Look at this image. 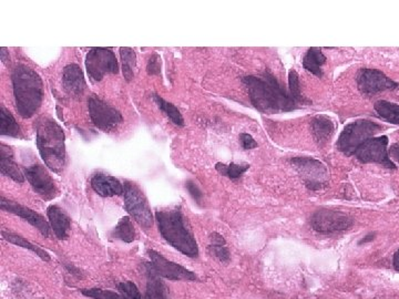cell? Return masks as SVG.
Instances as JSON below:
<instances>
[{
    "label": "cell",
    "mask_w": 399,
    "mask_h": 299,
    "mask_svg": "<svg viewBox=\"0 0 399 299\" xmlns=\"http://www.w3.org/2000/svg\"><path fill=\"white\" fill-rule=\"evenodd\" d=\"M242 83L251 104L262 114H284L302 108L291 96L289 88H285L269 70L257 76L243 77Z\"/></svg>",
    "instance_id": "cell-1"
},
{
    "label": "cell",
    "mask_w": 399,
    "mask_h": 299,
    "mask_svg": "<svg viewBox=\"0 0 399 299\" xmlns=\"http://www.w3.org/2000/svg\"><path fill=\"white\" fill-rule=\"evenodd\" d=\"M159 232L164 241L186 256L198 257V246L181 207L156 212Z\"/></svg>",
    "instance_id": "cell-2"
},
{
    "label": "cell",
    "mask_w": 399,
    "mask_h": 299,
    "mask_svg": "<svg viewBox=\"0 0 399 299\" xmlns=\"http://www.w3.org/2000/svg\"><path fill=\"white\" fill-rule=\"evenodd\" d=\"M16 110L23 119L35 116L43 104V82L31 67L19 63L11 73Z\"/></svg>",
    "instance_id": "cell-3"
},
{
    "label": "cell",
    "mask_w": 399,
    "mask_h": 299,
    "mask_svg": "<svg viewBox=\"0 0 399 299\" xmlns=\"http://www.w3.org/2000/svg\"><path fill=\"white\" fill-rule=\"evenodd\" d=\"M36 143L41 158L49 169L60 173L65 164V132L50 116L36 121Z\"/></svg>",
    "instance_id": "cell-4"
},
{
    "label": "cell",
    "mask_w": 399,
    "mask_h": 299,
    "mask_svg": "<svg viewBox=\"0 0 399 299\" xmlns=\"http://www.w3.org/2000/svg\"><path fill=\"white\" fill-rule=\"evenodd\" d=\"M383 130L381 124L371 120H356L347 124L337 140L336 146L341 153L346 156H354L369 138H374Z\"/></svg>",
    "instance_id": "cell-5"
},
{
    "label": "cell",
    "mask_w": 399,
    "mask_h": 299,
    "mask_svg": "<svg viewBox=\"0 0 399 299\" xmlns=\"http://www.w3.org/2000/svg\"><path fill=\"white\" fill-rule=\"evenodd\" d=\"M123 197H124V207L127 212L141 227L149 229L154 225V214L151 212L148 200L136 183L124 182Z\"/></svg>",
    "instance_id": "cell-6"
},
{
    "label": "cell",
    "mask_w": 399,
    "mask_h": 299,
    "mask_svg": "<svg viewBox=\"0 0 399 299\" xmlns=\"http://www.w3.org/2000/svg\"><path fill=\"white\" fill-rule=\"evenodd\" d=\"M292 165L303 180L304 184L311 191H321L327 186L329 172L326 166L316 158L297 156L291 158Z\"/></svg>",
    "instance_id": "cell-7"
},
{
    "label": "cell",
    "mask_w": 399,
    "mask_h": 299,
    "mask_svg": "<svg viewBox=\"0 0 399 299\" xmlns=\"http://www.w3.org/2000/svg\"><path fill=\"white\" fill-rule=\"evenodd\" d=\"M85 68L91 80L98 82L109 73L117 75L119 72V63L116 55L111 49L99 47L90 49L87 53Z\"/></svg>",
    "instance_id": "cell-8"
},
{
    "label": "cell",
    "mask_w": 399,
    "mask_h": 299,
    "mask_svg": "<svg viewBox=\"0 0 399 299\" xmlns=\"http://www.w3.org/2000/svg\"><path fill=\"white\" fill-rule=\"evenodd\" d=\"M311 225L312 229L321 234H334L351 229L354 219L344 212L321 209L312 215Z\"/></svg>",
    "instance_id": "cell-9"
},
{
    "label": "cell",
    "mask_w": 399,
    "mask_h": 299,
    "mask_svg": "<svg viewBox=\"0 0 399 299\" xmlns=\"http://www.w3.org/2000/svg\"><path fill=\"white\" fill-rule=\"evenodd\" d=\"M147 254H148L150 261H144V264L148 265L161 278L174 281V282H178V281L196 282V281H198V277L193 272L188 271L181 265L176 264L174 261H169L158 251H154V249H148Z\"/></svg>",
    "instance_id": "cell-10"
},
{
    "label": "cell",
    "mask_w": 399,
    "mask_h": 299,
    "mask_svg": "<svg viewBox=\"0 0 399 299\" xmlns=\"http://www.w3.org/2000/svg\"><path fill=\"white\" fill-rule=\"evenodd\" d=\"M88 110L92 124L105 132H110L122 124L123 116L120 111L96 94L89 97Z\"/></svg>",
    "instance_id": "cell-11"
},
{
    "label": "cell",
    "mask_w": 399,
    "mask_h": 299,
    "mask_svg": "<svg viewBox=\"0 0 399 299\" xmlns=\"http://www.w3.org/2000/svg\"><path fill=\"white\" fill-rule=\"evenodd\" d=\"M388 136L369 138L355 152V158L362 163H376L385 166L387 169L396 170L397 166L389 158Z\"/></svg>",
    "instance_id": "cell-12"
},
{
    "label": "cell",
    "mask_w": 399,
    "mask_h": 299,
    "mask_svg": "<svg viewBox=\"0 0 399 299\" xmlns=\"http://www.w3.org/2000/svg\"><path fill=\"white\" fill-rule=\"evenodd\" d=\"M356 83L358 90L365 96H374L386 90H395L399 85L377 69L363 68L357 72Z\"/></svg>",
    "instance_id": "cell-13"
},
{
    "label": "cell",
    "mask_w": 399,
    "mask_h": 299,
    "mask_svg": "<svg viewBox=\"0 0 399 299\" xmlns=\"http://www.w3.org/2000/svg\"><path fill=\"white\" fill-rule=\"evenodd\" d=\"M25 176L33 186V191L45 201H51L58 195V189L45 166L41 164L29 166L25 170Z\"/></svg>",
    "instance_id": "cell-14"
},
{
    "label": "cell",
    "mask_w": 399,
    "mask_h": 299,
    "mask_svg": "<svg viewBox=\"0 0 399 299\" xmlns=\"http://www.w3.org/2000/svg\"><path fill=\"white\" fill-rule=\"evenodd\" d=\"M0 207L3 211L15 214V215H18V217L27 221L28 223L41 232L43 237H50V224L46 221L43 217H41V214H38L37 212L23 207L21 204H17L16 202L11 201V200L5 199L4 196L0 197Z\"/></svg>",
    "instance_id": "cell-15"
},
{
    "label": "cell",
    "mask_w": 399,
    "mask_h": 299,
    "mask_svg": "<svg viewBox=\"0 0 399 299\" xmlns=\"http://www.w3.org/2000/svg\"><path fill=\"white\" fill-rule=\"evenodd\" d=\"M63 86L68 96L73 98L83 96L87 89V82L83 70L77 63L65 65L63 72Z\"/></svg>",
    "instance_id": "cell-16"
},
{
    "label": "cell",
    "mask_w": 399,
    "mask_h": 299,
    "mask_svg": "<svg viewBox=\"0 0 399 299\" xmlns=\"http://www.w3.org/2000/svg\"><path fill=\"white\" fill-rule=\"evenodd\" d=\"M91 187L98 195L102 197H111L123 194V184L115 176L97 173L90 181Z\"/></svg>",
    "instance_id": "cell-17"
},
{
    "label": "cell",
    "mask_w": 399,
    "mask_h": 299,
    "mask_svg": "<svg viewBox=\"0 0 399 299\" xmlns=\"http://www.w3.org/2000/svg\"><path fill=\"white\" fill-rule=\"evenodd\" d=\"M47 215L55 237L60 241L68 239L71 221L67 213L58 205H50L47 210Z\"/></svg>",
    "instance_id": "cell-18"
},
{
    "label": "cell",
    "mask_w": 399,
    "mask_h": 299,
    "mask_svg": "<svg viewBox=\"0 0 399 299\" xmlns=\"http://www.w3.org/2000/svg\"><path fill=\"white\" fill-rule=\"evenodd\" d=\"M0 170L3 175L11 178L17 183L25 182V175L21 173V169L14 160L13 148L4 143L0 144Z\"/></svg>",
    "instance_id": "cell-19"
},
{
    "label": "cell",
    "mask_w": 399,
    "mask_h": 299,
    "mask_svg": "<svg viewBox=\"0 0 399 299\" xmlns=\"http://www.w3.org/2000/svg\"><path fill=\"white\" fill-rule=\"evenodd\" d=\"M312 134L319 146H324L334 134L333 121L326 116H315L311 122Z\"/></svg>",
    "instance_id": "cell-20"
},
{
    "label": "cell",
    "mask_w": 399,
    "mask_h": 299,
    "mask_svg": "<svg viewBox=\"0 0 399 299\" xmlns=\"http://www.w3.org/2000/svg\"><path fill=\"white\" fill-rule=\"evenodd\" d=\"M147 276V288L144 299H169V289L160 276L144 263Z\"/></svg>",
    "instance_id": "cell-21"
},
{
    "label": "cell",
    "mask_w": 399,
    "mask_h": 299,
    "mask_svg": "<svg viewBox=\"0 0 399 299\" xmlns=\"http://www.w3.org/2000/svg\"><path fill=\"white\" fill-rule=\"evenodd\" d=\"M326 62V57L321 49L309 48L303 58L304 69H307L312 75L321 78L323 77V65Z\"/></svg>",
    "instance_id": "cell-22"
},
{
    "label": "cell",
    "mask_w": 399,
    "mask_h": 299,
    "mask_svg": "<svg viewBox=\"0 0 399 299\" xmlns=\"http://www.w3.org/2000/svg\"><path fill=\"white\" fill-rule=\"evenodd\" d=\"M0 134L1 136L21 138V126L16 122L15 118L5 107H0Z\"/></svg>",
    "instance_id": "cell-23"
},
{
    "label": "cell",
    "mask_w": 399,
    "mask_h": 299,
    "mask_svg": "<svg viewBox=\"0 0 399 299\" xmlns=\"http://www.w3.org/2000/svg\"><path fill=\"white\" fill-rule=\"evenodd\" d=\"M113 239H120L124 243H132L136 241L137 233L130 217H124L118 222L117 227L111 232Z\"/></svg>",
    "instance_id": "cell-24"
},
{
    "label": "cell",
    "mask_w": 399,
    "mask_h": 299,
    "mask_svg": "<svg viewBox=\"0 0 399 299\" xmlns=\"http://www.w3.org/2000/svg\"><path fill=\"white\" fill-rule=\"evenodd\" d=\"M210 241H211V244L208 245L210 254L216 257L222 263H229L231 255L229 249L226 247V241L223 237L214 232L210 235Z\"/></svg>",
    "instance_id": "cell-25"
},
{
    "label": "cell",
    "mask_w": 399,
    "mask_h": 299,
    "mask_svg": "<svg viewBox=\"0 0 399 299\" xmlns=\"http://www.w3.org/2000/svg\"><path fill=\"white\" fill-rule=\"evenodd\" d=\"M374 109L379 118L389 124L399 126V104L386 100H379L374 104Z\"/></svg>",
    "instance_id": "cell-26"
},
{
    "label": "cell",
    "mask_w": 399,
    "mask_h": 299,
    "mask_svg": "<svg viewBox=\"0 0 399 299\" xmlns=\"http://www.w3.org/2000/svg\"><path fill=\"white\" fill-rule=\"evenodd\" d=\"M3 234L4 239L9 241L11 244L17 245V246L23 247V249H29V251L35 253L36 255L41 257L43 261H50V255L47 253V251H43L41 247L37 246V245L33 244L31 241H27V239H23V237H19V235L13 234L11 232H1Z\"/></svg>",
    "instance_id": "cell-27"
},
{
    "label": "cell",
    "mask_w": 399,
    "mask_h": 299,
    "mask_svg": "<svg viewBox=\"0 0 399 299\" xmlns=\"http://www.w3.org/2000/svg\"><path fill=\"white\" fill-rule=\"evenodd\" d=\"M152 99H154V104H156L158 108L170 119L172 124L178 126H184L183 116H182L181 112H180V110H179L174 104H170V102L164 100V98H161V97L156 94V93L152 94Z\"/></svg>",
    "instance_id": "cell-28"
},
{
    "label": "cell",
    "mask_w": 399,
    "mask_h": 299,
    "mask_svg": "<svg viewBox=\"0 0 399 299\" xmlns=\"http://www.w3.org/2000/svg\"><path fill=\"white\" fill-rule=\"evenodd\" d=\"M121 60H122L123 76L127 81H131L134 77V68L137 65V55L131 48H120Z\"/></svg>",
    "instance_id": "cell-29"
},
{
    "label": "cell",
    "mask_w": 399,
    "mask_h": 299,
    "mask_svg": "<svg viewBox=\"0 0 399 299\" xmlns=\"http://www.w3.org/2000/svg\"><path fill=\"white\" fill-rule=\"evenodd\" d=\"M287 88H289L291 96L295 99V101H297L299 106H309V104H312L311 100L305 98V97L302 94L301 83H299V75H297V71H289V87H287Z\"/></svg>",
    "instance_id": "cell-30"
},
{
    "label": "cell",
    "mask_w": 399,
    "mask_h": 299,
    "mask_svg": "<svg viewBox=\"0 0 399 299\" xmlns=\"http://www.w3.org/2000/svg\"><path fill=\"white\" fill-rule=\"evenodd\" d=\"M216 169L221 175L228 176L229 179L234 181V180L240 179L250 169V165L246 163H231L229 165H226L224 163H216Z\"/></svg>",
    "instance_id": "cell-31"
},
{
    "label": "cell",
    "mask_w": 399,
    "mask_h": 299,
    "mask_svg": "<svg viewBox=\"0 0 399 299\" xmlns=\"http://www.w3.org/2000/svg\"><path fill=\"white\" fill-rule=\"evenodd\" d=\"M117 287H118L119 293H120L123 299H144L142 298V295H141L137 285L130 282V281L119 283Z\"/></svg>",
    "instance_id": "cell-32"
},
{
    "label": "cell",
    "mask_w": 399,
    "mask_h": 299,
    "mask_svg": "<svg viewBox=\"0 0 399 299\" xmlns=\"http://www.w3.org/2000/svg\"><path fill=\"white\" fill-rule=\"evenodd\" d=\"M81 293L85 297H90L93 299H123V297L118 293L100 288L81 289Z\"/></svg>",
    "instance_id": "cell-33"
},
{
    "label": "cell",
    "mask_w": 399,
    "mask_h": 299,
    "mask_svg": "<svg viewBox=\"0 0 399 299\" xmlns=\"http://www.w3.org/2000/svg\"><path fill=\"white\" fill-rule=\"evenodd\" d=\"M147 70H148L150 76H159L161 72V58L158 53H154L151 55L147 65Z\"/></svg>",
    "instance_id": "cell-34"
},
{
    "label": "cell",
    "mask_w": 399,
    "mask_h": 299,
    "mask_svg": "<svg viewBox=\"0 0 399 299\" xmlns=\"http://www.w3.org/2000/svg\"><path fill=\"white\" fill-rule=\"evenodd\" d=\"M186 186L190 195L193 197L194 201L198 204H201L202 199H203V193H202L201 190L198 189V186L192 181L186 182Z\"/></svg>",
    "instance_id": "cell-35"
},
{
    "label": "cell",
    "mask_w": 399,
    "mask_h": 299,
    "mask_svg": "<svg viewBox=\"0 0 399 299\" xmlns=\"http://www.w3.org/2000/svg\"><path fill=\"white\" fill-rule=\"evenodd\" d=\"M240 142H241L242 148H243L244 150H252V148H255L259 146L257 142L254 140L253 136L249 134H240Z\"/></svg>",
    "instance_id": "cell-36"
},
{
    "label": "cell",
    "mask_w": 399,
    "mask_h": 299,
    "mask_svg": "<svg viewBox=\"0 0 399 299\" xmlns=\"http://www.w3.org/2000/svg\"><path fill=\"white\" fill-rule=\"evenodd\" d=\"M388 153L389 158L392 156V158H394L395 160L399 162V143L393 144V146H390V150H389Z\"/></svg>",
    "instance_id": "cell-37"
},
{
    "label": "cell",
    "mask_w": 399,
    "mask_h": 299,
    "mask_svg": "<svg viewBox=\"0 0 399 299\" xmlns=\"http://www.w3.org/2000/svg\"><path fill=\"white\" fill-rule=\"evenodd\" d=\"M375 233H369L368 235H366V237H364V239H361V241H358V244L359 245H362V244H366V243H368V241H372L373 239H375Z\"/></svg>",
    "instance_id": "cell-38"
},
{
    "label": "cell",
    "mask_w": 399,
    "mask_h": 299,
    "mask_svg": "<svg viewBox=\"0 0 399 299\" xmlns=\"http://www.w3.org/2000/svg\"><path fill=\"white\" fill-rule=\"evenodd\" d=\"M0 57H1V60H3L4 63L7 62V61H9V53H7V49L5 48V47H3V48L0 49Z\"/></svg>",
    "instance_id": "cell-39"
},
{
    "label": "cell",
    "mask_w": 399,
    "mask_h": 299,
    "mask_svg": "<svg viewBox=\"0 0 399 299\" xmlns=\"http://www.w3.org/2000/svg\"><path fill=\"white\" fill-rule=\"evenodd\" d=\"M393 265H394L395 271L399 273V249L394 254V259H393Z\"/></svg>",
    "instance_id": "cell-40"
}]
</instances>
